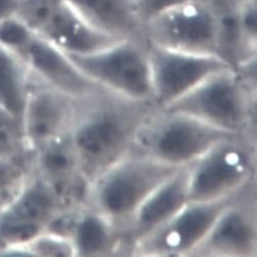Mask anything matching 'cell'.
I'll return each instance as SVG.
<instances>
[{
  "mask_svg": "<svg viewBox=\"0 0 257 257\" xmlns=\"http://www.w3.org/2000/svg\"><path fill=\"white\" fill-rule=\"evenodd\" d=\"M16 126L8 116V111L0 109V153L10 150L15 142Z\"/></svg>",
  "mask_w": 257,
  "mask_h": 257,
  "instance_id": "cell-26",
  "label": "cell"
},
{
  "mask_svg": "<svg viewBox=\"0 0 257 257\" xmlns=\"http://www.w3.org/2000/svg\"><path fill=\"white\" fill-rule=\"evenodd\" d=\"M142 36L164 48L218 55L217 22L210 0H188L161 14L143 26Z\"/></svg>",
  "mask_w": 257,
  "mask_h": 257,
  "instance_id": "cell-7",
  "label": "cell"
},
{
  "mask_svg": "<svg viewBox=\"0 0 257 257\" xmlns=\"http://www.w3.org/2000/svg\"><path fill=\"white\" fill-rule=\"evenodd\" d=\"M217 22L218 55L235 69L256 58L250 55L244 45L238 20V0H210Z\"/></svg>",
  "mask_w": 257,
  "mask_h": 257,
  "instance_id": "cell-19",
  "label": "cell"
},
{
  "mask_svg": "<svg viewBox=\"0 0 257 257\" xmlns=\"http://www.w3.org/2000/svg\"><path fill=\"white\" fill-rule=\"evenodd\" d=\"M47 232L66 238L74 256H110L128 250L122 230L83 203L60 212Z\"/></svg>",
  "mask_w": 257,
  "mask_h": 257,
  "instance_id": "cell-12",
  "label": "cell"
},
{
  "mask_svg": "<svg viewBox=\"0 0 257 257\" xmlns=\"http://www.w3.org/2000/svg\"><path fill=\"white\" fill-rule=\"evenodd\" d=\"M74 65L103 89L137 101H152L147 42L134 37L88 54H66Z\"/></svg>",
  "mask_w": 257,
  "mask_h": 257,
  "instance_id": "cell-5",
  "label": "cell"
},
{
  "mask_svg": "<svg viewBox=\"0 0 257 257\" xmlns=\"http://www.w3.org/2000/svg\"><path fill=\"white\" fill-rule=\"evenodd\" d=\"M36 34L66 54L93 53L123 40L95 28L65 0H59L48 21Z\"/></svg>",
  "mask_w": 257,
  "mask_h": 257,
  "instance_id": "cell-16",
  "label": "cell"
},
{
  "mask_svg": "<svg viewBox=\"0 0 257 257\" xmlns=\"http://www.w3.org/2000/svg\"><path fill=\"white\" fill-rule=\"evenodd\" d=\"M255 143L236 137L213 146L189 165L188 198L213 201L233 195L255 181Z\"/></svg>",
  "mask_w": 257,
  "mask_h": 257,
  "instance_id": "cell-6",
  "label": "cell"
},
{
  "mask_svg": "<svg viewBox=\"0 0 257 257\" xmlns=\"http://www.w3.org/2000/svg\"><path fill=\"white\" fill-rule=\"evenodd\" d=\"M256 84L237 69L212 73L163 111L183 113L255 143Z\"/></svg>",
  "mask_w": 257,
  "mask_h": 257,
  "instance_id": "cell-3",
  "label": "cell"
},
{
  "mask_svg": "<svg viewBox=\"0 0 257 257\" xmlns=\"http://www.w3.org/2000/svg\"><path fill=\"white\" fill-rule=\"evenodd\" d=\"M69 208L53 187L40 176L0 216V239L30 243L47 232L60 212Z\"/></svg>",
  "mask_w": 257,
  "mask_h": 257,
  "instance_id": "cell-11",
  "label": "cell"
},
{
  "mask_svg": "<svg viewBox=\"0 0 257 257\" xmlns=\"http://www.w3.org/2000/svg\"><path fill=\"white\" fill-rule=\"evenodd\" d=\"M180 168L132 152L88 183L82 203L123 232L149 195Z\"/></svg>",
  "mask_w": 257,
  "mask_h": 257,
  "instance_id": "cell-2",
  "label": "cell"
},
{
  "mask_svg": "<svg viewBox=\"0 0 257 257\" xmlns=\"http://www.w3.org/2000/svg\"><path fill=\"white\" fill-rule=\"evenodd\" d=\"M189 165L179 170L156 188L141 204L123 230L127 249L134 247L163 226L188 201Z\"/></svg>",
  "mask_w": 257,
  "mask_h": 257,
  "instance_id": "cell-15",
  "label": "cell"
},
{
  "mask_svg": "<svg viewBox=\"0 0 257 257\" xmlns=\"http://www.w3.org/2000/svg\"><path fill=\"white\" fill-rule=\"evenodd\" d=\"M20 54L42 82L69 96L83 99L105 90L85 76L66 53L36 33Z\"/></svg>",
  "mask_w": 257,
  "mask_h": 257,
  "instance_id": "cell-14",
  "label": "cell"
},
{
  "mask_svg": "<svg viewBox=\"0 0 257 257\" xmlns=\"http://www.w3.org/2000/svg\"><path fill=\"white\" fill-rule=\"evenodd\" d=\"M59 0H25L18 17L35 33L44 25Z\"/></svg>",
  "mask_w": 257,
  "mask_h": 257,
  "instance_id": "cell-23",
  "label": "cell"
},
{
  "mask_svg": "<svg viewBox=\"0 0 257 257\" xmlns=\"http://www.w3.org/2000/svg\"><path fill=\"white\" fill-rule=\"evenodd\" d=\"M186 2L188 0H135V7L138 18L144 26L161 14Z\"/></svg>",
  "mask_w": 257,
  "mask_h": 257,
  "instance_id": "cell-25",
  "label": "cell"
},
{
  "mask_svg": "<svg viewBox=\"0 0 257 257\" xmlns=\"http://www.w3.org/2000/svg\"><path fill=\"white\" fill-rule=\"evenodd\" d=\"M241 137L195 117L158 110L142 125L133 152L174 166H188L217 144Z\"/></svg>",
  "mask_w": 257,
  "mask_h": 257,
  "instance_id": "cell-4",
  "label": "cell"
},
{
  "mask_svg": "<svg viewBox=\"0 0 257 257\" xmlns=\"http://www.w3.org/2000/svg\"><path fill=\"white\" fill-rule=\"evenodd\" d=\"M40 177L48 182L68 207L82 203L87 187L69 133L38 150Z\"/></svg>",
  "mask_w": 257,
  "mask_h": 257,
  "instance_id": "cell-17",
  "label": "cell"
},
{
  "mask_svg": "<svg viewBox=\"0 0 257 257\" xmlns=\"http://www.w3.org/2000/svg\"><path fill=\"white\" fill-rule=\"evenodd\" d=\"M22 56L0 45V105L15 117H22L27 104L28 90Z\"/></svg>",
  "mask_w": 257,
  "mask_h": 257,
  "instance_id": "cell-20",
  "label": "cell"
},
{
  "mask_svg": "<svg viewBox=\"0 0 257 257\" xmlns=\"http://www.w3.org/2000/svg\"><path fill=\"white\" fill-rule=\"evenodd\" d=\"M85 21L118 39L142 36L135 0H65Z\"/></svg>",
  "mask_w": 257,
  "mask_h": 257,
  "instance_id": "cell-18",
  "label": "cell"
},
{
  "mask_svg": "<svg viewBox=\"0 0 257 257\" xmlns=\"http://www.w3.org/2000/svg\"><path fill=\"white\" fill-rule=\"evenodd\" d=\"M33 254L42 256H74L70 242L59 235L45 232L31 241Z\"/></svg>",
  "mask_w": 257,
  "mask_h": 257,
  "instance_id": "cell-24",
  "label": "cell"
},
{
  "mask_svg": "<svg viewBox=\"0 0 257 257\" xmlns=\"http://www.w3.org/2000/svg\"><path fill=\"white\" fill-rule=\"evenodd\" d=\"M158 110L152 101L107 90L80 99L69 137L87 185L133 152L140 128Z\"/></svg>",
  "mask_w": 257,
  "mask_h": 257,
  "instance_id": "cell-1",
  "label": "cell"
},
{
  "mask_svg": "<svg viewBox=\"0 0 257 257\" xmlns=\"http://www.w3.org/2000/svg\"><path fill=\"white\" fill-rule=\"evenodd\" d=\"M238 20L247 52L256 55L257 0H238Z\"/></svg>",
  "mask_w": 257,
  "mask_h": 257,
  "instance_id": "cell-22",
  "label": "cell"
},
{
  "mask_svg": "<svg viewBox=\"0 0 257 257\" xmlns=\"http://www.w3.org/2000/svg\"><path fill=\"white\" fill-rule=\"evenodd\" d=\"M146 42L151 66L153 103L159 110L182 98L212 73L234 68L218 55L182 52Z\"/></svg>",
  "mask_w": 257,
  "mask_h": 257,
  "instance_id": "cell-8",
  "label": "cell"
},
{
  "mask_svg": "<svg viewBox=\"0 0 257 257\" xmlns=\"http://www.w3.org/2000/svg\"><path fill=\"white\" fill-rule=\"evenodd\" d=\"M241 191L213 201L189 200L163 226L137 244L131 254L141 256H191L192 252L208 234L221 212Z\"/></svg>",
  "mask_w": 257,
  "mask_h": 257,
  "instance_id": "cell-9",
  "label": "cell"
},
{
  "mask_svg": "<svg viewBox=\"0 0 257 257\" xmlns=\"http://www.w3.org/2000/svg\"><path fill=\"white\" fill-rule=\"evenodd\" d=\"M35 32L18 16L0 20V45L20 53Z\"/></svg>",
  "mask_w": 257,
  "mask_h": 257,
  "instance_id": "cell-21",
  "label": "cell"
},
{
  "mask_svg": "<svg viewBox=\"0 0 257 257\" xmlns=\"http://www.w3.org/2000/svg\"><path fill=\"white\" fill-rule=\"evenodd\" d=\"M25 0H0V20L18 16Z\"/></svg>",
  "mask_w": 257,
  "mask_h": 257,
  "instance_id": "cell-28",
  "label": "cell"
},
{
  "mask_svg": "<svg viewBox=\"0 0 257 257\" xmlns=\"http://www.w3.org/2000/svg\"><path fill=\"white\" fill-rule=\"evenodd\" d=\"M255 183L248 185L221 212L191 256L246 257L257 254Z\"/></svg>",
  "mask_w": 257,
  "mask_h": 257,
  "instance_id": "cell-10",
  "label": "cell"
},
{
  "mask_svg": "<svg viewBox=\"0 0 257 257\" xmlns=\"http://www.w3.org/2000/svg\"><path fill=\"white\" fill-rule=\"evenodd\" d=\"M79 101L42 81L28 95L23 115L24 127L27 138L37 151L69 133Z\"/></svg>",
  "mask_w": 257,
  "mask_h": 257,
  "instance_id": "cell-13",
  "label": "cell"
},
{
  "mask_svg": "<svg viewBox=\"0 0 257 257\" xmlns=\"http://www.w3.org/2000/svg\"><path fill=\"white\" fill-rule=\"evenodd\" d=\"M19 177V171L13 165L0 160V198L17 183Z\"/></svg>",
  "mask_w": 257,
  "mask_h": 257,
  "instance_id": "cell-27",
  "label": "cell"
}]
</instances>
